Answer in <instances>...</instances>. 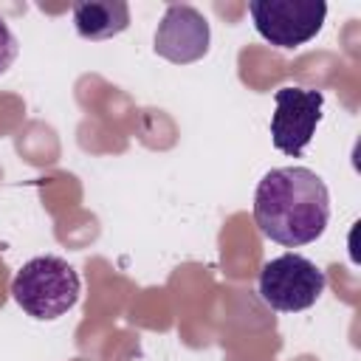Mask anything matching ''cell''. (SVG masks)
<instances>
[{
	"mask_svg": "<svg viewBox=\"0 0 361 361\" xmlns=\"http://www.w3.org/2000/svg\"><path fill=\"white\" fill-rule=\"evenodd\" d=\"M330 220L327 183L307 166H276L262 175L254 192V223L259 231L285 245L299 248L319 240Z\"/></svg>",
	"mask_w": 361,
	"mask_h": 361,
	"instance_id": "1",
	"label": "cell"
},
{
	"mask_svg": "<svg viewBox=\"0 0 361 361\" xmlns=\"http://www.w3.org/2000/svg\"><path fill=\"white\" fill-rule=\"evenodd\" d=\"M79 293H82L79 274L68 259L54 254L28 259L11 279L14 302L39 322L65 316L79 302Z\"/></svg>",
	"mask_w": 361,
	"mask_h": 361,
	"instance_id": "2",
	"label": "cell"
},
{
	"mask_svg": "<svg viewBox=\"0 0 361 361\" xmlns=\"http://www.w3.org/2000/svg\"><path fill=\"white\" fill-rule=\"evenodd\" d=\"M324 271L302 254L274 257L259 271V296L279 313H299L313 307L324 293Z\"/></svg>",
	"mask_w": 361,
	"mask_h": 361,
	"instance_id": "3",
	"label": "cell"
},
{
	"mask_svg": "<svg viewBox=\"0 0 361 361\" xmlns=\"http://www.w3.org/2000/svg\"><path fill=\"white\" fill-rule=\"evenodd\" d=\"M248 14L262 39L276 48H299L310 42L327 17L324 0H251Z\"/></svg>",
	"mask_w": 361,
	"mask_h": 361,
	"instance_id": "4",
	"label": "cell"
},
{
	"mask_svg": "<svg viewBox=\"0 0 361 361\" xmlns=\"http://www.w3.org/2000/svg\"><path fill=\"white\" fill-rule=\"evenodd\" d=\"M276 107L271 116V141L279 152L299 158L313 141V133L324 113V93L313 87H279L274 96Z\"/></svg>",
	"mask_w": 361,
	"mask_h": 361,
	"instance_id": "5",
	"label": "cell"
},
{
	"mask_svg": "<svg viewBox=\"0 0 361 361\" xmlns=\"http://www.w3.org/2000/svg\"><path fill=\"white\" fill-rule=\"evenodd\" d=\"M209 20L195 6H169L155 28V54L175 65H189L206 56L209 51Z\"/></svg>",
	"mask_w": 361,
	"mask_h": 361,
	"instance_id": "6",
	"label": "cell"
},
{
	"mask_svg": "<svg viewBox=\"0 0 361 361\" xmlns=\"http://www.w3.org/2000/svg\"><path fill=\"white\" fill-rule=\"evenodd\" d=\"M130 25V6L124 0H82L73 3V28L82 39L102 42L118 37Z\"/></svg>",
	"mask_w": 361,
	"mask_h": 361,
	"instance_id": "7",
	"label": "cell"
},
{
	"mask_svg": "<svg viewBox=\"0 0 361 361\" xmlns=\"http://www.w3.org/2000/svg\"><path fill=\"white\" fill-rule=\"evenodd\" d=\"M17 54H20V42H17L14 31L8 28V23L0 17V76L14 65Z\"/></svg>",
	"mask_w": 361,
	"mask_h": 361,
	"instance_id": "8",
	"label": "cell"
}]
</instances>
